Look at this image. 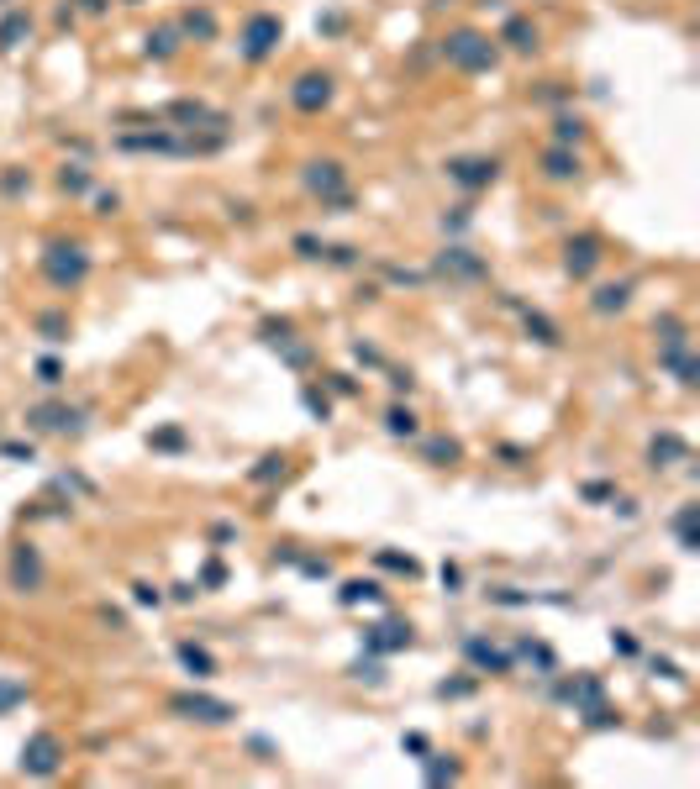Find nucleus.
<instances>
[{
  "mask_svg": "<svg viewBox=\"0 0 700 789\" xmlns=\"http://www.w3.org/2000/svg\"><path fill=\"white\" fill-rule=\"evenodd\" d=\"M443 584H448V590H459V584H464V573H459V564H443Z\"/></svg>",
  "mask_w": 700,
  "mask_h": 789,
  "instance_id": "nucleus-45",
  "label": "nucleus"
},
{
  "mask_svg": "<svg viewBox=\"0 0 700 789\" xmlns=\"http://www.w3.org/2000/svg\"><path fill=\"white\" fill-rule=\"evenodd\" d=\"M280 37H285L280 16H253V21L242 27V58H248V63H264V58L280 48Z\"/></svg>",
  "mask_w": 700,
  "mask_h": 789,
  "instance_id": "nucleus-5",
  "label": "nucleus"
},
{
  "mask_svg": "<svg viewBox=\"0 0 700 789\" xmlns=\"http://www.w3.org/2000/svg\"><path fill=\"white\" fill-rule=\"evenodd\" d=\"M27 427H37V432H79V411H69V405H37V411H27Z\"/></svg>",
  "mask_w": 700,
  "mask_h": 789,
  "instance_id": "nucleus-10",
  "label": "nucleus"
},
{
  "mask_svg": "<svg viewBox=\"0 0 700 789\" xmlns=\"http://www.w3.org/2000/svg\"><path fill=\"white\" fill-rule=\"evenodd\" d=\"M627 300H632V284H600L590 305H595L600 316H611V311H627Z\"/></svg>",
  "mask_w": 700,
  "mask_h": 789,
  "instance_id": "nucleus-16",
  "label": "nucleus"
},
{
  "mask_svg": "<svg viewBox=\"0 0 700 789\" xmlns=\"http://www.w3.org/2000/svg\"><path fill=\"white\" fill-rule=\"evenodd\" d=\"M37 379H43V385H59V379H63V369L53 363V358H43V363H37Z\"/></svg>",
  "mask_w": 700,
  "mask_h": 789,
  "instance_id": "nucleus-37",
  "label": "nucleus"
},
{
  "mask_svg": "<svg viewBox=\"0 0 700 789\" xmlns=\"http://www.w3.org/2000/svg\"><path fill=\"white\" fill-rule=\"evenodd\" d=\"M353 679H369V684H379V663H374V658H369V663H363V658H358V663H353Z\"/></svg>",
  "mask_w": 700,
  "mask_h": 789,
  "instance_id": "nucleus-36",
  "label": "nucleus"
},
{
  "mask_svg": "<svg viewBox=\"0 0 700 789\" xmlns=\"http://www.w3.org/2000/svg\"><path fill=\"white\" fill-rule=\"evenodd\" d=\"M647 458H653V468H669V458H690V443L680 432H663V437H653Z\"/></svg>",
  "mask_w": 700,
  "mask_h": 789,
  "instance_id": "nucleus-14",
  "label": "nucleus"
},
{
  "mask_svg": "<svg viewBox=\"0 0 700 789\" xmlns=\"http://www.w3.org/2000/svg\"><path fill=\"white\" fill-rule=\"evenodd\" d=\"M653 674L669 679V684H685V674H680V663H669V658H653Z\"/></svg>",
  "mask_w": 700,
  "mask_h": 789,
  "instance_id": "nucleus-32",
  "label": "nucleus"
},
{
  "mask_svg": "<svg viewBox=\"0 0 700 789\" xmlns=\"http://www.w3.org/2000/svg\"><path fill=\"white\" fill-rule=\"evenodd\" d=\"M63 769V742L53 732H37L27 736V747H21V774H32V779H53Z\"/></svg>",
  "mask_w": 700,
  "mask_h": 789,
  "instance_id": "nucleus-3",
  "label": "nucleus"
},
{
  "mask_svg": "<svg viewBox=\"0 0 700 789\" xmlns=\"http://www.w3.org/2000/svg\"><path fill=\"white\" fill-rule=\"evenodd\" d=\"M16 700H27V684H16V679H11V684H0V716H5Z\"/></svg>",
  "mask_w": 700,
  "mask_h": 789,
  "instance_id": "nucleus-28",
  "label": "nucleus"
},
{
  "mask_svg": "<svg viewBox=\"0 0 700 789\" xmlns=\"http://www.w3.org/2000/svg\"><path fill=\"white\" fill-rule=\"evenodd\" d=\"M132 600H137V606H159V600H164V595H159V590H153V584H132Z\"/></svg>",
  "mask_w": 700,
  "mask_h": 789,
  "instance_id": "nucleus-35",
  "label": "nucleus"
},
{
  "mask_svg": "<svg viewBox=\"0 0 700 789\" xmlns=\"http://www.w3.org/2000/svg\"><path fill=\"white\" fill-rule=\"evenodd\" d=\"M427 458H432V463H453V458H459V443H453V437H432V443H427Z\"/></svg>",
  "mask_w": 700,
  "mask_h": 789,
  "instance_id": "nucleus-26",
  "label": "nucleus"
},
{
  "mask_svg": "<svg viewBox=\"0 0 700 789\" xmlns=\"http://www.w3.org/2000/svg\"><path fill=\"white\" fill-rule=\"evenodd\" d=\"M21 37H32V16L27 11H11L0 21V48H21Z\"/></svg>",
  "mask_w": 700,
  "mask_h": 789,
  "instance_id": "nucleus-17",
  "label": "nucleus"
},
{
  "mask_svg": "<svg viewBox=\"0 0 700 789\" xmlns=\"http://www.w3.org/2000/svg\"><path fill=\"white\" fill-rule=\"evenodd\" d=\"M305 184H311L322 200H332V206H353V195L343 190V164H311V169H305Z\"/></svg>",
  "mask_w": 700,
  "mask_h": 789,
  "instance_id": "nucleus-7",
  "label": "nucleus"
},
{
  "mask_svg": "<svg viewBox=\"0 0 700 789\" xmlns=\"http://www.w3.org/2000/svg\"><path fill=\"white\" fill-rule=\"evenodd\" d=\"M501 174L495 159H459V164H448V179H459L464 190H479V184H490Z\"/></svg>",
  "mask_w": 700,
  "mask_h": 789,
  "instance_id": "nucleus-11",
  "label": "nucleus"
},
{
  "mask_svg": "<svg viewBox=\"0 0 700 789\" xmlns=\"http://www.w3.org/2000/svg\"><path fill=\"white\" fill-rule=\"evenodd\" d=\"M222 579H227V568H222V564H206V573H200V584H211V590H216Z\"/></svg>",
  "mask_w": 700,
  "mask_h": 789,
  "instance_id": "nucleus-42",
  "label": "nucleus"
},
{
  "mask_svg": "<svg viewBox=\"0 0 700 789\" xmlns=\"http://www.w3.org/2000/svg\"><path fill=\"white\" fill-rule=\"evenodd\" d=\"M179 663L190 669V679H211L216 674V658H211L206 647H195V642H179Z\"/></svg>",
  "mask_w": 700,
  "mask_h": 789,
  "instance_id": "nucleus-15",
  "label": "nucleus"
},
{
  "mask_svg": "<svg viewBox=\"0 0 700 789\" xmlns=\"http://www.w3.org/2000/svg\"><path fill=\"white\" fill-rule=\"evenodd\" d=\"M595 264H600V242H595V237H574V242L564 248V269H569L574 280H584Z\"/></svg>",
  "mask_w": 700,
  "mask_h": 789,
  "instance_id": "nucleus-12",
  "label": "nucleus"
},
{
  "mask_svg": "<svg viewBox=\"0 0 700 789\" xmlns=\"http://www.w3.org/2000/svg\"><path fill=\"white\" fill-rule=\"evenodd\" d=\"M59 184L79 195V190H90V174H85V169H63V174H59Z\"/></svg>",
  "mask_w": 700,
  "mask_h": 789,
  "instance_id": "nucleus-30",
  "label": "nucleus"
},
{
  "mask_svg": "<svg viewBox=\"0 0 700 789\" xmlns=\"http://www.w3.org/2000/svg\"><path fill=\"white\" fill-rule=\"evenodd\" d=\"M427 779L443 785V779H459V763H427Z\"/></svg>",
  "mask_w": 700,
  "mask_h": 789,
  "instance_id": "nucleus-33",
  "label": "nucleus"
},
{
  "mask_svg": "<svg viewBox=\"0 0 700 789\" xmlns=\"http://www.w3.org/2000/svg\"><path fill=\"white\" fill-rule=\"evenodd\" d=\"M179 48V27H159V32H148V53L153 58H169Z\"/></svg>",
  "mask_w": 700,
  "mask_h": 789,
  "instance_id": "nucleus-24",
  "label": "nucleus"
},
{
  "mask_svg": "<svg viewBox=\"0 0 700 789\" xmlns=\"http://www.w3.org/2000/svg\"><path fill=\"white\" fill-rule=\"evenodd\" d=\"M542 174H548V179H574V174H580V159L564 153V148H553V153L542 159Z\"/></svg>",
  "mask_w": 700,
  "mask_h": 789,
  "instance_id": "nucleus-21",
  "label": "nucleus"
},
{
  "mask_svg": "<svg viewBox=\"0 0 700 789\" xmlns=\"http://www.w3.org/2000/svg\"><path fill=\"white\" fill-rule=\"evenodd\" d=\"M363 600H379V584L374 579H348L343 584V606H363Z\"/></svg>",
  "mask_w": 700,
  "mask_h": 789,
  "instance_id": "nucleus-23",
  "label": "nucleus"
},
{
  "mask_svg": "<svg viewBox=\"0 0 700 789\" xmlns=\"http://www.w3.org/2000/svg\"><path fill=\"white\" fill-rule=\"evenodd\" d=\"M316 248H322V242H316L311 232H300V237H295V253H300V258H316Z\"/></svg>",
  "mask_w": 700,
  "mask_h": 789,
  "instance_id": "nucleus-39",
  "label": "nucleus"
},
{
  "mask_svg": "<svg viewBox=\"0 0 700 789\" xmlns=\"http://www.w3.org/2000/svg\"><path fill=\"white\" fill-rule=\"evenodd\" d=\"M379 568H390V573H416V564H411V558H401V553H379Z\"/></svg>",
  "mask_w": 700,
  "mask_h": 789,
  "instance_id": "nucleus-29",
  "label": "nucleus"
},
{
  "mask_svg": "<svg viewBox=\"0 0 700 789\" xmlns=\"http://www.w3.org/2000/svg\"><path fill=\"white\" fill-rule=\"evenodd\" d=\"M696 521H700V506H685L680 516H674V537H680V548H685V553H696V548H700Z\"/></svg>",
  "mask_w": 700,
  "mask_h": 789,
  "instance_id": "nucleus-19",
  "label": "nucleus"
},
{
  "mask_svg": "<svg viewBox=\"0 0 700 789\" xmlns=\"http://www.w3.org/2000/svg\"><path fill=\"white\" fill-rule=\"evenodd\" d=\"M43 274L59 284V289H69V284H79L85 274H90V258H85V248H79V242H59V248H48Z\"/></svg>",
  "mask_w": 700,
  "mask_h": 789,
  "instance_id": "nucleus-4",
  "label": "nucleus"
},
{
  "mask_svg": "<svg viewBox=\"0 0 700 789\" xmlns=\"http://www.w3.org/2000/svg\"><path fill=\"white\" fill-rule=\"evenodd\" d=\"M274 474H285V458H280V452H269V458H258V468H253V479H258V484H269Z\"/></svg>",
  "mask_w": 700,
  "mask_h": 789,
  "instance_id": "nucleus-27",
  "label": "nucleus"
},
{
  "mask_svg": "<svg viewBox=\"0 0 700 789\" xmlns=\"http://www.w3.org/2000/svg\"><path fill=\"white\" fill-rule=\"evenodd\" d=\"M443 53H448L453 69H464V74H484V69L495 63V43L479 37V32H453V37L443 43Z\"/></svg>",
  "mask_w": 700,
  "mask_h": 789,
  "instance_id": "nucleus-1",
  "label": "nucleus"
},
{
  "mask_svg": "<svg viewBox=\"0 0 700 789\" xmlns=\"http://www.w3.org/2000/svg\"><path fill=\"white\" fill-rule=\"evenodd\" d=\"M305 405H311V411H316L322 421H327V411H332V405H327V400H322V394H316V390H305Z\"/></svg>",
  "mask_w": 700,
  "mask_h": 789,
  "instance_id": "nucleus-44",
  "label": "nucleus"
},
{
  "mask_svg": "<svg viewBox=\"0 0 700 789\" xmlns=\"http://www.w3.org/2000/svg\"><path fill=\"white\" fill-rule=\"evenodd\" d=\"M611 647H616V653H622V658H632V653H638V642H632V637H627V631H616V637H611Z\"/></svg>",
  "mask_w": 700,
  "mask_h": 789,
  "instance_id": "nucleus-41",
  "label": "nucleus"
},
{
  "mask_svg": "<svg viewBox=\"0 0 700 789\" xmlns=\"http://www.w3.org/2000/svg\"><path fill=\"white\" fill-rule=\"evenodd\" d=\"M385 432H390V437H411V432H416V416H411L406 405H390V411H385Z\"/></svg>",
  "mask_w": 700,
  "mask_h": 789,
  "instance_id": "nucleus-22",
  "label": "nucleus"
},
{
  "mask_svg": "<svg viewBox=\"0 0 700 789\" xmlns=\"http://www.w3.org/2000/svg\"><path fill=\"white\" fill-rule=\"evenodd\" d=\"M584 500H611V484H584Z\"/></svg>",
  "mask_w": 700,
  "mask_h": 789,
  "instance_id": "nucleus-46",
  "label": "nucleus"
},
{
  "mask_svg": "<svg viewBox=\"0 0 700 789\" xmlns=\"http://www.w3.org/2000/svg\"><path fill=\"white\" fill-rule=\"evenodd\" d=\"M506 43H511L517 53H532V48H537V27H532L526 16H511V21H506Z\"/></svg>",
  "mask_w": 700,
  "mask_h": 789,
  "instance_id": "nucleus-18",
  "label": "nucleus"
},
{
  "mask_svg": "<svg viewBox=\"0 0 700 789\" xmlns=\"http://www.w3.org/2000/svg\"><path fill=\"white\" fill-rule=\"evenodd\" d=\"M79 11H90V16H101V11H106V0H79Z\"/></svg>",
  "mask_w": 700,
  "mask_h": 789,
  "instance_id": "nucleus-47",
  "label": "nucleus"
},
{
  "mask_svg": "<svg viewBox=\"0 0 700 789\" xmlns=\"http://www.w3.org/2000/svg\"><path fill=\"white\" fill-rule=\"evenodd\" d=\"M443 700H459V695H474V679H453V684H437Z\"/></svg>",
  "mask_w": 700,
  "mask_h": 789,
  "instance_id": "nucleus-31",
  "label": "nucleus"
},
{
  "mask_svg": "<svg viewBox=\"0 0 700 789\" xmlns=\"http://www.w3.org/2000/svg\"><path fill=\"white\" fill-rule=\"evenodd\" d=\"M464 653H468V663H479V669H495V674H506V669H511V653L490 647L484 637H468V642H464Z\"/></svg>",
  "mask_w": 700,
  "mask_h": 789,
  "instance_id": "nucleus-13",
  "label": "nucleus"
},
{
  "mask_svg": "<svg viewBox=\"0 0 700 789\" xmlns=\"http://www.w3.org/2000/svg\"><path fill=\"white\" fill-rule=\"evenodd\" d=\"M300 573H305V579H327L332 564H327V558H300Z\"/></svg>",
  "mask_w": 700,
  "mask_h": 789,
  "instance_id": "nucleus-34",
  "label": "nucleus"
},
{
  "mask_svg": "<svg viewBox=\"0 0 700 789\" xmlns=\"http://www.w3.org/2000/svg\"><path fill=\"white\" fill-rule=\"evenodd\" d=\"M153 448H164V452L184 448V432H159V437H153Z\"/></svg>",
  "mask_w": 700,
  "mask_h": 789,
  "instance_id": "nucleus-38",
  "label": "nucleus"
},
{
  "mask_svg": "<svg viewBox=\"0 0 700 789\" xmlns=\"http://www.w3.org/2000/svg\"><path fill=\"white\" fill-rule=\"evenodd\" d=\"M526 332H532V338L537 342H548V347H558V327H553V321H548V316H537V311H526Z\"/></svg>",
  "mask_w": 700,
  "mask_h": 789,
  "instance_id": "nucleus-25",
  "label": "nucleus"
},
{
  "mask_svg": "<svg viewBox=\"0 0 700 789\" xmlns=\"http://www.w3.org/2000/svg\"><path fill=\"white\" fill-rule=\"evenodd\" d=\"M169 711L184 716V721H200V727H227V721L237 716L227 700H216V695H195V689L175 695V700H169Z\"/></svg>",
  "mask_w": 700,
  "mask_h": 789,
  "instance_id": "nucleus-2",
  "label": "nucleus"
},
{
  "mask_svg": "<svg viewBox=\"0 0 700 789\" xmlns=\"http://www.w3.org/2000/svg\"><path fill=\"white\" fill-rule=\"evenodd\" d=\"M179 32H184V37H200V43H206V37H216V16H211V11H184Z\"/></svg>",
  "mask_w": 700,
  "mask_h": 789,
  "instance_id": "nucleus-20",
  "label": "nucleus"
},
{
  "mask_svg": "<svg viewBox=\"0 0 700 789\" xmlns=\"http://www.w3.org/2000/svg\"><path fill=\"white\" fill-rule=\"evenodd\" d=\"M11 590H21V595L43 590V558H37L32 542H21V548L11 553Z\"/></svg>",
  "mask_w": 700,
  "mask_h": 789,
  "instance_id": "nucleus-6",
  "label": "nucleus"
},
{
  "mask_svg": "<svg viewBox=\"0 0 700 789\" xmlns=\"http://www.w3.org/2000/svg\"><path fill=\"white\" fill-rule=\"evenodd\" d=\"M290 101H295V111H322L332 101V74H300Z\"/></svg>",
  "mask_w": 700,
  "mask_h": 789,
  "instance_id": "nucleus-8",
  "label": "nucleus"
},
{
  "mask_svg": "<svg viewBox=\"0 0 700 789\" xmlns=\"http://www.w3.org/2000/svg\"><path fill=\"white\" fill-rule=\"evenodd\" d=\"M37 327H43V332H48V338H53V342L63 338V316H43V321H37Z\"/></svg>",
  "mask_w": 700,
  "mask_h": 789,
  "instance_id": "nucleus-43",
  "label": "nucleus"
},
{
  "mask_svg": "<svg viewBox=\"0 0 700 789\" xmlns=\"http://www.w3.org/2000/svg\"><path fill=\"white\" fill-rule=\"evenodd\" d=\"M363 647L369 653H401V647H411V626L406 621H379V626H369Z\"/></svg>",
  "mask_w": 700,
  "mask_h": 789,
  "instance_id": "nucleus-9",
  "label": "nucleus"
},
{
  "mask_svg": "<svg viewBox=\"0 0 700 789\" xmlns=\"http://www.w3.org/2000/svg\"><path fill=\"white\" fill-rule=\"evenodd\" d=\"M584 132H580V121H569V116H564V121H558V142H580Z\"/></svg>",
  "mask_w": 700,
  "mask_h": 789,
  "instance_id": "nucleus-40",
  "label": "nucleus"
}]
</instances>
